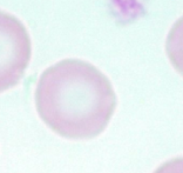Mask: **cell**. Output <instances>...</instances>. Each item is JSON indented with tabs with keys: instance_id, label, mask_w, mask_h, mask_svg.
<instances>
[{
	"instance_id": "277c9868",
	"label": "cell",
	"mask_w": 183,
	"mask_h": 173,
	"mask_svg": "<svg viewBox=\"0 0 183 173\" xmlns=\"http://www.w3.org/2000/svg\"><path fill=\"white\" fill-rule=\"evenodd\" d=\"M154 173H183V157L164 163Z\"/></svg>"
},
{
	"instance_id": "3957f363",
	"label": "cell",
	"mask_w": 183,
	"mask_h": 173,
	"mask_svg": "<svg viewBox=\"0 0 183 173\" xmlns=\"http://www.w3.org/2000/svg\"><path fill=\"white\" fill-rule=\"evenodd\" d=\"M166 51L173 66L183 75V15L171 26L168 33Z\"/></svg>"
},
{
	"instance_id": "7a4b0ae2",
	"label": "cell",
	"mask_w": 183,
	"mask_h": 173,
	"mask_svg": "<svg viewBox=\"0 0 183 173\" xmlns=\"http://www.w3.org/2000/svg\"><path fill=\"white\" fill-rule=\"evenodd\" d=\"M32 54L30 34L14 15L0 11V93L23 79Z\"/></svg>"
},
{
	"instance_id": "6da1fadb",
	"label": "cell",
	"mask_w": 183,
	"mask_h": 173,
	"mask_svg": "<svg viewBox=\"0 0 183 173\" xmlns=\"http://www.w3.org/2000/svg\"><path fill=\"white\" fill-rule=\"evenodd\" d=\"M34 99L42 121L68 139L101 134L116 107L109 79L80 59H65L45 69L36 82Z\"/></svg>"
}]
</instances>
